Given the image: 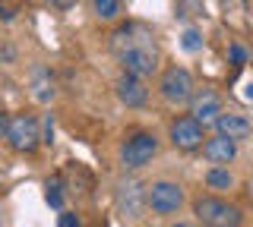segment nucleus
<instances>
[{
  "mask_svg": "<svg viewBox=\"0 0 253 227\" xmlns=\"http://www.w3.org/2000/svg\"><path fill=\"white\" fill-rule=\"evenodd\" d=\"M203 139H206V127H200L190 114L177 117V120L171 123V142H174V148H180V152H196V148L203 145Z\"/></svg>",
  "mask_w": 253,
  "mask_h": 227,
  "instance_id": "obj_9",
  "label": "nucleus"
},
{
  "mask_svg": "<svg viewBox=\"0 0 253 227\" xmlns=\"http://www.w3.org/2000/svg\"><path fill=\"white\" fill-rule=\"evenodd\" d=\"M6 142H10L16 152H35L42 145V130H38V120L32 114H16L10 117V127H6Z\"/></svg>",
  "mask_w": 253,
  "mask_h": 227,
  "instance_id": "obj_5",
  "label": "nucleus"
},
{
  "mask_svg": "<svg viewBox=\"0 0 253 227\" xmlns=\"http://www.w3.org/2000/svg\"><path fill=\"white\" fill-rule=\"evenodd\" d=\"M60 227H83V221H79V215H73V211H63V215H60Z\"/></svg>",
  "mask_w": 253,
  "mask_h": 227,
  "instance_id": "obj_20",
  "label": "nucleus"
},
{
  "mask_svg": "<svg viewBox=\"0 0 253 227\" xmlns=\"http://www.w3.org/2000/svg\"><path fill=\"white\" fill-rule=\"evenodd\" d=\"M155 155H158V139L146 130L130 132L121 145V161H124L126 170H139V167H146V164H152Z\"/></svg>",
  "mask_w": 253,
  "mask_h": 227,
  "instance_id": "obj_4",
  "label": "nucleus"
},
{
  "mask_svg": "<svg viewBox=\"0 0 253 227\" xmlns=\"http://www.w3.org/2000/svg\"><path fill=\"white\" fill-rule=\"evenodd\" d=\"M193 215L203 227H241V221H244L241 208L218 199V195H200L193 202Z\"/></svg>",
  "mask_w": 253,
  "mask_h": 227,
  "instance_id": "obj_1",
  "label": "nucleus"
},
{
  "mask_svg": "<svg viewBox=\"0 0 253 227\" xmlns=\"http://www.w3.org/2000/svg\"><path fill=\"white\" fill-rule=\"evenodd\" d=\"M16 16V10H10V6H6V0H0V19H3V22H10Z\"/></svg>",
  "mask_w": 253,
  "mask_h": 227,
  "instance_id": "obj_22",
  "label": "nucleus"
},
{
  "mask_svg": "<svg viewBox=\"0 0 253 227\" xmlns=\"http://www.w3.org/2000/svg\"><path fill=\"white\" fill-rule=\"evenodd\" d=\"M184 202H187L184 186L174 183V180H155V183L146 190V208L152 211V215H158V218L177 215Z\"/></svg>",
  "mask_w": 253,
  "mask_h": 227,
  "instance_id": "obj_3",
  "label": "nucleus"
},
{
  "mask_svg": "<svg viewBox=\"0 0 253 227\" xmlns=\"http://www.w3.org/2000/svg\"><path fill=\"white\" fill-rule=\"evenodd\" d=\"M6 127H10V114H6V111H0V139L6 136Z\"/></svg>",
  "mask_w": 253,
  "mask_h": 227,
  "instance_id": "obj_23",
  "label": "nucleus"
},
{
  "mask_svg": "<svg viewBox=\"0 0 253 227\" xmlns=\"http://www.w3.org/2000/svg\"><path fill=\"white\" fill-rule=\"evenodd\" d=\"M117 60H121L124 73L136 76V79H149V76L158 73V48L152 41V35L139 38L133 48H126L124 54H117Z\"/></svg>",
  "mask_w": 253,
  "mask_h": 227,
  "instance_id": "obj_2",
  "label": "nucleus"
},
{
  "mask_svg": "<svg viewBox=\"0 0 253 227\" xmlns=\"http://www.w3.org/2000/svg\"><path fill=\"white\" fill-rule=\"evenodd\" d=\"M44 3H51L54 10H73V6H76V0H44Z\"/></svg>",
  "mask_w": 253,
  "mask_h": 227,
  "instance_id": "obj_21",
  "label": "nucleus"
},
{
  "mask_svg": "<svg viewBox=\"0 0 253 227\" xmlns=\"http://www.w3.org/2000/svg\"><path fill=\"white\" fill-rule=\"evenodd\" d=\"M180 48H184L187 54H196V51L203 48V35L196 32V29H187V32L180 35Z\"/></svg>",
  "mask_w": 253,
  "mask_h": 227,
  "instance_id": "obj_16",
  "label": "nucleus"
},
{
  "mask_svg": "<svg viewBox=\"0 0 253 227\" xmlns=\"http://www.w3.org/2000/svg\"><path fill=\"white\" fill-rule=\"evenodd\" d=\"M212 127L218 130V136L231 139V142H244V139L253 136V123L247 120L244 114H221Z\"/></svg>",
  "mask_w": 253,
  "mask_h": 227,
  "instance_id": "obj_10",
  "label": "nucleus"
},
{
  "mask_svg": "<svg viewBox=\"0 0 253 227\" xmlns=\"http://www.w3.org/2000/svg\"><path fill=\"white\" fill-rule=\"evenodd\" d=\"M244 60H247V51H244L241 44H231V64L234 66H244Z\"/></svg>",
  "mask_w": 253,
  "mask_h": 227,
  "instance_id": "obj_19",
  "label": "nucleus"
},
{
  "mask_svg": "<svg viewBox=\"0 0 253 227\" xmlns=\"http://www.w3.org/2000/svg\"><path fill=\"white\" fill-rule=\"evenodd\" d=\"M146 190L149 186L136 177L117 183V208H121L124 218H130V221H139L142 218V211H146Z\"/></svg>",
  "mask_w": 253,
  "mask_h": 227,
  "instance_id": "obj_7",
  "label": "nucleus"
},
{
  "mask_svg": "<svg viewBox=\"0 0 253 227\" xmlns=\"http://www.w3.org/2000/svg\"><path fill=\"white\" fill-rule=\"evenodd\" d=\"M221 114H225V111H221V95L215 89L193 92V98H190V117H193L200 127H212Z\"/></svg>",
  "mask_w": 253,
  "mask_h": 227,
  "instance_id": "obj_8",
  "label": "nucleus"
},
{
  "mask_svg": "<svg viewBox=\"0 0 253 227\" xmlns=\"http://www.w3.org/2000/svg\"><path fill=\"white\" fill-rule=\"evenodd\" d=\"M117 98L124 101L126 107H142L149 101V89H146V79H136V76L124 73L117 79Z\"/></svg>",
  "mask_w": 253,
  "mask_h": 227,
  "instance_id": "obj_11",
  "label": "nucleus"
},
{
  "mask_svg": "<svg viewBox=\"0 0 253 227\" xmlns=\"http://www.w3.org/2000/svg\"><path fill=\"white\" fill-rule=\"evenodd\" d=\"M42 142H44V145L54 142V120H51V114H47L44 123H42Z\"/></svg>",
  "mask_w": 253,
  "mask_h": 227,
  "instance_id": "obj_18",
  "label": "nucleus"
},
{
  "mask_svg": "<svg viewBox=\"0 0 253 227\" xmlns=\"http://www.w3.org/2000/svg\"><path fill=\"white\" fill-rule=\"evenodd\" d=\"M158 92H162V98L168 101V104H187L190 98H193V76H190V69L184 66H168L162 73V79H158Z\"/></svg>",
  "mask_w": 253,
  "mask_h": 227,
  "instance_id": "obj_6",
  "label": "nucleus"
},
{
  "mask_svg": "<svg viewBox=\"0 0 253 227\" xmlns=\"http://www.w3.org/2000/svg\"><path fill=\"white\" fill-rule=\"evenodd\" d=\"M244 98H250V101H253V82L244 85Z\"/></svg>",
  "mask_w": 253,
  "mask_h": 227,
  "instance_id": "obj_24",
  "label": "nucleus"
},
{
  "mask_svg": "<svg viewBox=\"0 0 253 227\" xmlns=\"http://www.w3.org/2000/svg\"><path fill=\"white\" fill-rule=\"evenodd\" d=\"M200 148H203V158L209 164H231L234 155H237V142H231V139H225V136L206 139Z\"/></svg>",
  "mask_w": 253,
  "mask_h": 227,
  "instance_id": "obj_12",
  "label": "nucleus"
},
{
  "mask_svg": "<svg viewBox=\"0 0 253 227\" xmlns=\"http://www.w3.org/2000/svg\"><path fill=\"white\" fill-rule=\"evenodd\" d=\"M44 199H47V205H54V208L63 205V195H60V183H57V180L47 183V195H44Z\"/></svg>",
  "mask_w": 253,
  "mask_h": 227,
  "instance_id": "obj_17",
  "label": "nucleus"
},
{
  "mask_svg": "<svg viewBox=\"0 0 253 227\" xmlns=\"http://www.w3.org/2000/svg\"><path fill=\"white\" fill-rule=\"evenodd\" d=\"M92 6H95V16L105 22L121 16V0H92Z\"/></svg>",
  "mask_w": 253,
  "mask_h": 227,
  "instance_id": "obj_15",
  "label": "nucleus"
},
{
  "mask_svg": "<svg viewBox=\"0 0 253 227\" xmlns=\"http://www.w3.org/2000/svg\"><path fill=\"white\" fill-rule=\"evenodd\" d=\"M171 227H200V224H190V221H177V224H171Z\"/></svg>",
  "mask_w": 253,
  "mask_h": 227,
  "instance_id": "obj_25",
  "label": "nucleus"
},
{
  "mask_svg": "<svg viewBox=\"0 0 253 227\" xmlns=\"http://www.w3.org/2000/svg\"><path fill=\"white\" fill-rule=\"evenodd\" d=\"M54 95H57V89H54L51 69L38 64L35 69H32V98L42 101V104H47V101H54Z\"/></svg>",
  "mask_w": 253,
  "mask_h": 227,
  "instance_id": "obj_13",
  "label": "nucleus"
},
{
  "mask_svg": "<svg viewBox=\"0 0 253 227\" xmlns=\"http://www.w3.org/2000/svg\"><path fill=\"white\" fill-rule=\"evenodd\" d=\"M206 186L209 190H231L234 186V177H231V170L228 167H221V164H212L209 170H206Z\"/></svg>",
  "mask_w": 253,
  "mask_h": 227,
  "instance_id": "obj_14",
  "label": "nucleus"
}]
</instances>
